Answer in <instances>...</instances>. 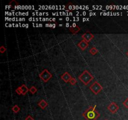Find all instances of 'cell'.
Here are the masks:
<instances>
[{
  "instance_id": "1",
  "label": "cell",
  "mask_w": 128,
  "mask_h": 120,
  "mask_svg": "<svg viewBox=\"0 0 128 120\" xmlns=\"http://www.w3.org/2000/svg\"><path fill=\"white\" fill-rule=\"evenodd\" d=\"M96 105L89 106L85 112L83 113V116L87 120H97L100 116V114L96 110Z\"/></svg>"
},
{
  "instance_id": "2",
  "label": "cell",
  "mask_w": 128,
  "mask_h": 120,
  "mask_svg": "<svg viewBox=\"0 0 128 120\" xmlns=\"http://www.w3.org/2000/svg\"><path fill=\"white\" fill-rule=\"evenodd\" d=\"M78 79L83 83L85 85H88L89 83L93 80L94 76L87 70H85L78 76Z\"/></svg>"
},
{
  "instance_id": "3",
  "label": "cell",
  "mask_w": 128,
  "mask_h": 120,
  "mask_svg": "<svg viewBox=\"0 0 128 120\" xmlns=\"http://www.w3.org/2000/svg\"><path fill=\"white\" fill-rule=\"evenodd\" d=\"M40 78H41V80L44 82V83H47L50 79L52 78L53 77V74H51L47 69H44L42 71L41 73L39 75Z\"/></svg>"
},
{
  "instance_id": "4",
  "label": "cell",
  "mask_w": 128,
  "mask_h": 120,
  "mask_svg": "<svg viewBox=\"0 0 128 120\" xmlns=\"http://www.w3.org/2000/svg\"><path fill=\"white\" fill-rule=\"evenodd\" d=\"M89 89L94 95H97L99 93H100L102 91L103 88H102V86L98 83V81H95L93 82V83L90 86Z\"/></svg>"
},
{
  "instance_id": "5",
  "label": "cell",
  "mask_w": 128,
  "mask_h": 120,
  "mask_svg": "<svg viewBox=\"0 0 128 120\" xmlns=\"http://www.w3.org/2000/svg\"><path fill=\"white\" fill-rule=\"evenodd\" d=\"M15 91L18 95H22L23 96H24V95H26V93L28 91H30V89L28 88V87L25 84H22L21 86H19L16 89Z\"/></svg>"
},
{
  "instance_id": "6",
  "label": "cell",
  "mask_w": 128,
  "mask_h": 120,
  "mask_svg": "<svg viewBox=\"0 0 128 120\" xmlns=\"http://www.w3.org/2000/svg\"><path fill=\"white\" fill-rule=\"evenodd\" d=\"M107 109H108V111L109 112H111L113 114L116 113L118 111V110H119V107L115 102H112L111 103L109 104V105L107 107Z\"/></svg>"
},
{
  "instance_id": "7",
  "label": "cell",
  "mask_w": 128,
  "mask_h": 120,
  "mask_svg": "<svg viewBox=\"0 0 128 120\" xmlns=\"http://www.w3.org/2000/svg\"><path fill=\"white\" fill-rule=\"evenodd\" d=\"M81 37H82L83 40L86 41V42L89 43L94 38V35H92L91 33H90L89 31H87L86 33H84L83 35L81 36Z\"/></svg>"
},
{
  "instance_id": "8",
  "label": "cell",
  "mask_w": 128,
  "mask_h": 120,
  "mask_svg": "<svg viewBox=\"0 0 128 120\" xmlns=\"http://www.w3.org/2000/svg\"><path fill=\"white\" fill-rule=\"evenodd\" d=\"M61 78L63 79V81H64V83H69V81L71 80L72 77L68 72H65L64 74H62L61 76Z\"/></svg>"
},
{
  "instance_id": "9",
  "label": "cell",
  "mask_w": 128,
  "mask_h": 120,
  "mask_svg": "<svg viewBox=\"0 0 128 120\" xmlns=\"http://www.w3.org/2000/svg\"><path fill=\"white\" fill-rule=\"evenodd\" d=\"M88 46H89L88 43L86 42V41H85V40H81V41L78 44V47L82 50V51H84V50H86V49L88 47Z\"/></svg>"
},
{
  "instance_id": "10",
  "label": "cell",
  "mask_w": 128,
  "mask_h": 120,
  "mask_svg": "<svg viewBox=\"0 0 128 120\" xmlns=\"http://www.w3.org/2000/svg\"><path fill=\"white\" fill-rule=\"evenodd\" d=\"M80 30H81L80 27H79L78 26L74 24H73V26L71 27V28H69V31H70L72 34H77Z\"/></svg>"
},
{
  "instance_id": "11",
  "label": "cell",
  "mask_w": 128,
  "mask_h": 120,
  "mask_svg": "<svg viewBox=\"0 0 128 120\" xmlns=\"http://www.w3.org/2000/svg\"><path fill=\"white\" fill-rule=\"evenodd\" d=\"M48 104L44 100H41L40 102L38 103V106L41 108L42 110H44L46 107L47 106Z\"/></svg>"
},
{
  "instance_id": "12",
  "label": "cell",
  "mask_w": 128,
  "mask_h": 120,
  "mask_svg": "<svg viewBox=\"0 0 128 120\" xmlns=\"http://www.w3.org/2000/svg\"><path fill=\"white\" fill-rule=\"evenodd\" d=\"M89 53L91 54V55H96L97 53H98V50H97V49L96 48V47L93 46V47H92L91 49H90L89 51Z\"/></svg>"
},
{
  "instance_id": "13",
  "label": "cell",
  "mask_w": 128,
  "mask_h": 120,
  "mask_svg": "<svg viewBox=\"0 0 128 120\" xmlns=\"http://www.w3.org/2000/svg\"><path fill=\"white\" fill-rule=\"evenodd\" d=\"M12 111L14 113H18L19 111H20V108L19 107L18 105H14L13 108H12Z\"/></svg>"
},
{
  "instance_id": "14",
  "label": "cell",
  "mask_w": 128,
  "mask_h": 120,
  "mask_svg": "<svg viewBox=\"0 0 128 120\" xmlns=\"http://www.w3.org/2000/svg\"><path fill=\"white\" fill-rule=\"evenodd\" d=\"M37 91H38L37 88H36L35 86H31V88H30V92L32 94V95H35V94L37 92Z\"/></svg>"
},
{
  "instance_id": "15",
  "label": "cell",
  "mask_w": 128,
  "mask_h": 120,
  "mask_svg": "<svg viewBox=\"0 0 128 120\" xmlns=\"http://www.w3.org/2000/svg\"><path fill=\"white\" fill-rule=\"evenodd\" d=\"M76 83H77L76 79L74 78H73V77H72V78L71 79V80L69 81V83H70L71 85H74L75 84H76Z\"/></svg>"
},
{
  "instance_id": "16",
  "label": "cell",
  "mask_w": 128,
  "mask_h": 120,
  "mask_svg": "<svg viewBox=\"0 0 128 120\" xmlns=\"http://www.w3.org/2000/svg\"><path fill=\"white\" fill-rule=\"evenodd\" d=\"M123 106H124V107L128 109V98H127L123 101Z\"/></svg>"
},
{
  "instance_id": "17",
  "label": "cell",
  "mask_w": 128,
  "mask_h": 120,
  "mask_svg": "<svg viewBox=\"0 0 128 120\" xmlns=\"http://www.w3.org/2000/svg\"><path fill=\"white\" fill-rule=\"evenodd\" d=\"M6 51V48L4 46H1L0 47V53H4Z\"/></svg>"
},
{
  "instance_id": "18",
  "label": "cell",
  "mask_w": 128,
  "mask_h": 120,
  "mask_svg": "<svg viewBox=\"0 0 128 120\" xmlns=\"http://www.w3.org/2000/svg\"><path fill=\"white\" fill-rule=\"evenodd\" d=\"M25 120H34V119L33 116H31V115H28L25 118Z\"/></svg>"
},
{
  "instance_id": "19",
  "label": "cell",
  "mask_w": 128,
  "mask_h": 120,
  "mask_svg": "<svg viewBox=\"0 0 128 120\" xmlns=\"http://www.w3.org/2000/svg\"><path fill=\"white\" fill-rule=\"evenodd\" d=\"M126 55L128 56V51H127L126 52Z\"/></svg>"
},
{
  "instance_id": "20",
  "label": "cell",
  "mask_w": 128,
  "mask_h": 120,
  "mask_svg": "<svg viewBox=\"0 0 128 120\" xmlns=\"http://www.w3.org/2000/svg\"></svg>"
}]
</instances>
